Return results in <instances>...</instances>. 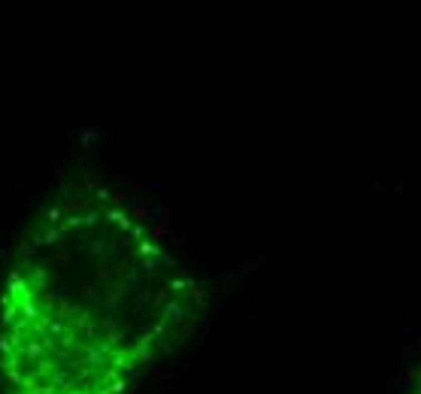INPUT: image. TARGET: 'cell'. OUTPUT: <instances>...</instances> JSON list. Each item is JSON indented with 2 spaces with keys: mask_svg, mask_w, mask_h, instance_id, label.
Segmentation results:
<instances>
[{
  "mask_svg": "<svg viewBox=\"0 0 421 394\" xmlns=\"http://www.w3.org/2000/svg\"><path fill=\"white\" fill-rule=\"evenodd\" d=\"M200 288L158 230L112 197L49 209L0 288L6 394H125L173 352Z\"/></svg>",
  "mask_w": 421,
  "mask_h": 394,
  "instance_id": "6da1fadb",
  "label": "cell"
},
{
  "mask_svg": "<svg viewBox=\"0 0 421 394\" xmlns=\"http://www.w3.org/2000/svg\"><path fill=\"white\" fill-rule=\"evenodd\" d=\"M418 394H421V385H418Z\"/></svg>",
  "mask_w": 421,
  "mask_h": 394,
  "instance_id": "7a4b0ae2",
  "label": "cell"
}]
</instances>
